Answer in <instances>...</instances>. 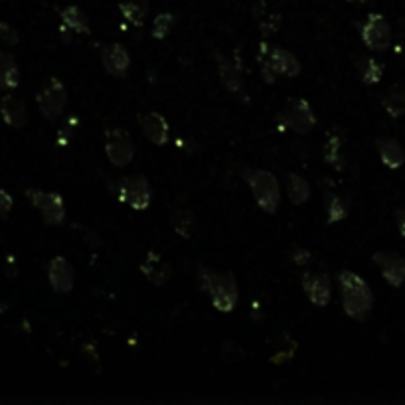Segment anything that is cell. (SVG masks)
<instances>
[{"mask_svg":"<svg viewBox=\"0 0 405 405\" xmlns=\"http://www.w3.org/2000/svg\"><path fill=\"white\" fill-rule=\"evenodd\" d=\"M26 198L42 214V220L46 221L48 225H62L63 220H65V204H63L62 194L28 188Z\"/></svg>","mask_w":405,"mask_h":405,"instance_id":"cell-10","label":"cell"},{"mask_svg":"<svg viewBox=\"0 0 405 405\" xmlns=\"http://www.w3.org/2000/svg\"><path fill=\"white\" fill-rule=\"evenodd\" d=\"M376 148H378V154H380L383 166L397 170L405 164V150L399 141H395L392 136H380L376 141Z\"/></svg>","mask_w":405,"mask_h":405,"instance_id":"cell-19","label":"cell"},{"mask_svg":"<svg viewBox=\"0 0 405 405\" xmlns=\"http://www.w3.org/2000/svg\"><path fill=\"white\" fill-rule=\"evenodd\" d=\"M324 208H326V223H338L348 218L350 214V200L338 196L334 192L324 194Z\"/></svg>","mask_w":405,"mask_h":405,"instance_id":"cell-25","label":"cell"},{"mask_svg":"<svg viewBox=\"0 0 405 405\" xmlns=\"http://www.w3.org/2000/svg\"><path fill=\"white\" fill-rule=\"evenodd\" d=\"M99 58H101V63H103V70L111 77H127L129 68H131V54H129V49L125 48L123 44L113 42V44L103 46Z\"/></svg>","mask_w":405,"mask_h":405,"instance_id":"cell-12","label":"cell"},{"mask_svg":"<svg viewBox=\"0 0 405 405\" xmlns=\"http://www.w3.org/2000/svg\"><path fill=\"white\" fill-rule=\"evenodd\" d=\"M360 38L364 46L372 51H386L392 46V26L386 20V16L372 13L360 24Z\"/></svg>","mask_w":405,"mask_h":405,"instance_id":"cell-9","label":"cell"},{"mask_svg":"<svg viewBox=\"0 0 405 405\" xmlns=\"http://www.w3.org/2000/svg\"><path fill=\"white\" fill-rule=\"evenodd\" d=\"M119 10H121V16L129 24L135 26V28H143L148 10V2L147 0H123V2H119Z\"/></svg>","mask_w":405,"mask_h":405,"instance_id":"cell-28","label":"cell"},{"mask_svg":"<svg viewBox=\"0 0 405 405\" xmlns=\"http://www.w3.org/2000/svg\"><path fill=\"white\" fill-rule=\"evenodd\" d=\"M174 26H176V16L170 13H160L157 14V18H154V22H152V38L154 40H166L168 34H170L172 30H174Z\"/></svg>","mask_w":405,"mask_h":405,"instance_id":"cell-29","label":"cell"},{"mask_svg":"<svg viewBox=\"0 0 405 405\" xmlns=\"http://www.w3.org/2000/svg\"><path fill=\"white\" fill-rule=\"evenodd\" d=\"M141 273H143L152 285L162 287V285H166V283L170 281L172 265L168 261L162 259V255H160L159 251L148 249L147 255L143 259V263H141Z\"/></svg>","mask_w":405,"mask_h":405,"instance_id":"cell-16","label":"cell"},{"mask_svg":"<svg viewBox=\"0 0 405 405\" xmlns=\"http://www.w3.org/2000/svg\"><path fill=\"white\" fill-rule=\"evenodd\" d=\"M381 107L386 109V113L397 119L405 115V87L402 86H393L390 87L383 95H381Z\"/></svg>","mask_w":405,"mask_h":405,"instance_id":"cell-26","label":"cell"},{"mask_svg":"<svg viewBox=\"0 0 405 405\" xmlns=\"http://www.w3.org/2000/svg\"><path fill=\"white\" fill-rule=\"evenodd\" d=\"M105 157L115 168H125L135 159V141L123 127L105 131Z\"/></svg>","mask_w":405,"mask_h":405,"instance_id":"cell-7","label":"cell"},{"mask_svg":"<svg viewBox=\"0 0 405 405\" xmlns=\"http://www.w3.org/2000/svg\"><path fill=\"white\" fill-rule=\"evenodd\" d=\"M241 178L246 180L259 208L267 214H277L281 206V186L277 176L263 168H241Z\"/></svg>","mask_w":405,"mask_h":405,"instance_id":"cell-3","label":"cell"},{"mask_svg":"<svg viewBox=\"0 0 405 405\" xmlns=\"http://www.w3.org/2000/svg\"><path fill=\"white\" fill-rule=\"evenodd\" d=\"M346 2H350V4H358V6H364V4H368L372 0H346Z\"/></svg>","mask_w":405,"mask_h":405,"instance_id":"cell-35","label":"cell"},{"mask_svg":"<svg viewBox=\"0 0 405 405\" xmlns=\"http://www.w3.org/2000/svg\"><path fill=\"white\" fill-rule=\"evenodd\" d=\"M277 123H279V129L281 131H293L296 135H308L315 125H317V115L310 107L305 97H296L289 101L287 109L279 113L277 117Z\"/></svg>","mask_w":405,"mask_h":405,"instance_id":"cell-6","label":"cell"},{"mask_svg":"<svg viewBox=\"0 0 405 405\" xmlns=\"http://www.w3.org/2000/svg\"><path fill=\"white\" fill-rule=\"evenodd\" d=\"M198 283H200V289L209 295V301L216 310L228 315L237 307L239 289H237L234 273H228V271L218 273V271H212L200 265L198 267Z\"/></svg>","mask_w":405,"mask_h":405,"instance_id":"cell-2","label":"cell"},{"mask_svg":"<svg viewBox=\"0 0 405 405\" xmlns=\"http://www.w3.org/2000/svg\"><path fill=\"white\" fill-rule=\"evenodd\" d=\"M393 218H395V225H397V230H399V234L405 237V208H397L395 209V214H393Z\"/></svg>","mask_w":405,"mask_h":405,"instance_id":"cell-34","label":"cell"},{"mask_svg":"<svg viewBox=\"0 0 405 405\" xmlns=\"http://www.w3.org/2000/svg\"><path fill=\"white\" fill-rule=\"evenodd\" d=\"M109 188L113 196L117 198L121 204H127L129 208L135 209V212H145L150 206L152 192H150L148 178L143 174H131V176L111 180Z\"/></svg>","mask_w":405,"mask_h":405,"instance_id":"cell-5","label":"cell"},{"mask_svg":"<svg viewBox=\"0 0 405 405\" xmlns=\"http://www.w3.org/2000/svg\"><path fill=\"white\" fill-rule=\"evenodd\" d=\"M14 200L6 190H0V220H6L10 209H13Z\"/></svg>","mask_w":405,"mask_h":405,"instance_id":"cell-32","label":"cell"},{"mask_svg":"<svg viewBox=\"0 0 405 405\" xmlns=\"http://www.w3.org/2000/svg\"><path fill=\"white\" fill-rule=\"evenodd\" d=\"M0 115L4 119V123L10 125L14 129H22L28 125V109H26L24 99L6 93L0 99Z\"/></svg>","mask_w":405,"mask_h":405,"instance_id":"cell-18","label":"cell"},{"mask_svg":"<svg viewBox=\"0 0 405 405\" xmlns=\"http://www.w3.org/2000/svg\"><path fill=\"white\" fill-rule=\"evenodd\" d=\"M138 127H141L143 135L147 136L148 143H152L157 147H164L170 141V125L162 113L150 111L147 115L138 117Z\"/></svg>","mask_w":405,"mask_h":405,"instance_id":"cell-15","label":"cell"},{"mask_svg":"<svg viewBox=\"0 0 405 405\" xmlns=\"http://www.w3.org/2000/svg\"><path fill=\"white\" fill-rule=\"evenodd\" d=\"M259 30L263 36H271L279 30V14L267 13L265 10V20H259Z\"/></svg>","mask_w":405,"mask_h":405,"instance_id":"cell-30","label":"cell"},{"mask_svg":"<svg viewBox=\"0 0 405 405\" xmlns=\"http://www.w3.org/2000/svg\"><path fill=\"white\" fill-rule=\"evenodd\" d=\"M36 103L40 113L48 119V121H56L58 117H62L63 109L68 105V91L65 86L58 77H48L42 87L38 89Z\"/></svg>","mask_w":405,"mask_h":405,"instance_id":"cell-8","label":"cell"},{"mask_svg":"<svg viewBox=\"0 0 405 405\" xmlns=\"http://www.w3.org/2000/svg\"><path fill=\"white\" fill-rule=\"evenodd\" d=\"M257 62L265 84H275L279 75L296 77L301 74V62L296 60L293 51L283 48H269L267 42L259 44Z\"/></svg>","mask_w":405,"mask_h":405,"instance_id":"cell-4","label":"cell"},{"mask_svg":"<svg viewBox=\"0 0 405 405\" xmlns=\"http://www.w3.org/2000/svg\"><path fill=\"white\" fill-rule=\"evenodd\" d=\"M48 281L56 293H60V295L72 293L75 285V273L72 263L62 255L51 259L48 263Z\"/></svg>","mask_w":405,"mask_h":405,"instance_id":"cell-14","label":"cell"},{"mask_svg":"<svg viewBox=\"0 0 405 405\" xmlns=\"http://www.w3.org/2000/svg\"><path fill=\"white\" fill-rule=\"evenodd\" d=\"M301 285L307 299L315 305V307H326L332 299V281L331 275L326 273H319V271H308L303 273L301 277Z\"/></svg>","mask_w":405,"mask_h":405,"instance_id":"cell-11","label":"cell"},{"mask_svg":"<svg viewBox=\"0 0 405 405\" xmlns=\"http://www.w3.org/2000/svg\"><path fill=\"white\" fill-rule=\"evenodd\" d=\"M216 63H218V72H220L221 84L230 93H241L244 91V68L239 60H230L228 56H223L220 51H216Z\"/></svg>","mask_w":405,"mask_h":405,"instance_id":"cell-17","label":"cell"},{"mask_svg":"<svg viewBox=\"0 0 405 405\" xmlns=\"http://www.w3.org/2000/svg\"><path fill=\"white\" fill-rule=\"evenodd\" d=\"M344 133L340 129H334L326 133V143H324V162L332 166L334 170H342L344 168Z\"/></svg>","mask_w":405,"mask_h":405,"instance_id":"cell-20","label":"cell"},{"mask_svg":"<svg viewBox=\"0 0 405 405\" xmlns=\"http://www.w3.org/2000/svg\"><path fill=\"white\" fill-rule=\"evenodd\" d=\"M358 74L360 79L366 84V86H378L381 81V75H383V65H381L376 58L372 56H360L356 62Z\"/></svg>","mask_w":405,"mask_h":405,"instance_id":"cell-27","label":"cell"},{"mask_svg":"<svg viewBox=\"0 0 405 405\" xmlns=\"http://www.w3.org/2000/svg\"><path fill=\"white\" fill-rule=\"evenodd\" d=\"M20 84V70L10 54L0 51V91H13Z\"/></svg>","mask_w":405,"mask_h":405,"instance_id":"cell-22","label":"cell"},{"mask_svg":"<svg viewBox=\"0 0 405 405\" xmlns=\"http://www.w3.org/2000/svg\"><path fill=\"white\" fill-rule=\"evenodd\" d=\"M285 184H287V196L293 206L307 204L310 198V184L307 178H303L301 174H295V172H289L285 176Z\"/></svg>","mask_w":405,"mask_h":405,"instance_id":"cell-21","label":"cell"},{"mask_svg":"<svg viewBox=\"0 0 405 405\" xmlns=\"http://www.w3.org/2000/svg\"><path fill=\"white\" fill-rule=\"evenodd\" d=\"M0 40H2L4 44H8V46H18L20 36H18V32H16L8 22L0 20Z\"/></svg>","mask_w":405,"mask_h":405,"instance_id":"cell-31","label":"cell"},{"mask_svg":"<svg viewBox=\"0 0 405 405\" xmlns=\"http://www.w3.org/2000/svg\"><path fill=\"white\" fill-rule=\"evenodd\" d=\"M291 257H293L295 265H307V263H310L312 253L308 249H305V247H295V251L291 253Z\"/></svg>","mask_w":405,"mask_h":405,"instance_id":"cell-33","label":"cell"},{"mask_svg":"<svg viewBox=\"0 0 405 405\" xmlns=\"http://www.w3.org/2000/svg\"><path fill=\"white\" fill-rule=\"evenodd\" d=\"M170 225L174 234L182 239H190L196 232V216L188 208H178L170 214Z\"/></svg>","mask_w":405,"mask_h":405,"instance_id":"cell-23","label":"cell"},{"mask_svg":"<svg viewBox=\"0 0 405 405\" xmlns=\"http://www.w3.org/2000/svg\"><path fill=\"white\" fill-rule=\"evenodd\" d=\"M60 18H62L63 28H68V30L74 32V34H89V32H91L86 13H84L81 8L74 6V4H70V6L62 8V10H60Z\"/></svg>","mask_w":405,"mask_h":405,"instance_id":"cell-24","label":"cell"},{"mask_svg":"<svg viewBox=\"0 0 405 405\" xmlns=\"http://www.w3.org/2000/svg\"><path fill=\"white\" fill-rule=\"evenodd\" d=\"M338 287H340L344 312L358 322L368 320L372 307H374V293L368 283L354 271L344 269L338 273Z\"/></svg>","mask_w":405,"mask_h":405,"instance_id":"cell-1","label":"cell"},{"mask_svg":"<svg viewBox=\"0 0 405 405\" xmlns=\"http://www.w3.org/2000/svg\"><path fill=\"white\" fill-rule=\"evenodd\" d=\"M374 263L380 267L381 275L390 287H402L405 283V257L395 251H378L372 255Z\"/></svg>","mask_w":405,"mask_h":405,"instance_id":"cell-13","label":"cell"}]
</instances>
